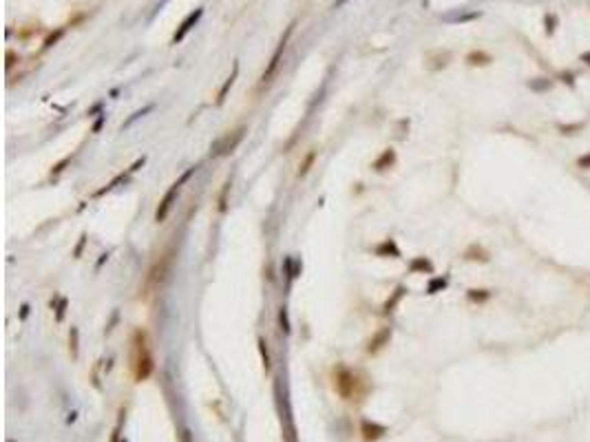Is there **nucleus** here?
I'll list each match as a JSON object with an SVG mask.
<instances>
[{
	"label": "nucleus",
	"mask_w": 590,
	"mask_h": 442,
	"mask_svg": "<svg viewBox=\"0 0 590 442\" xmlns=\"http://www.w3.org/2000/svg\"><path fill=\"white\" fill-rule=\"evenodd\" d=\"M394 254V256H398V248H396V243L391 241V239H387V241H382L380 246L376 248V254H380V256H385V254Z\"/></svg>",
	"instance_id": "obj_12"
},
{
	"label": "nucleus",
	"mask_w": 590,
	"mask_h": 442,
	"mask_svg": "<svg viewBox=\"0 0 590 442\" xmlns=\"http://www.w3.org/2000/svg\"><path fill=\"white\" fill-rule=\"evenodd\" d=\"M237 75H239V62H235V66H232V75L226 80V82H223L221 91H219V97H217V104H223V100H226L228 91H230V88H232V84H235Z\"/></svg>",
	"instance_id": "obj_9"
},
{
	"label": "nucleus",
	"mask_w": 590,
	"mask_h": 442,
	"mask_svg": "<svg viewBox=\"0 0 590 442\" xmlns=\"http://www.w3.org/2000/svg\"><path fill=\"white\" fill-rule=\"evenodd\" d=\"M360 429H363V438L367 442L378 440V438H382L387 433V427H382V424H378V422H369V420H363Z\"/></svg>",
	"instance_id": "obj_7"
},
{
	"label": "nucleus",
	"mask_w": 590,
	"mask_h": 442,
	"mask_svg": "<svg viewBox=\"0 0 590 442\" xmlns=\"http://www.w3.org/2000/svg\"><path fill=\"white\" fill-rule=\"evenodd\" d=\"M195 170L197 168L192 166V168H188L186 172H184L182 177H179L175 184H170V188L166 190V194L161 197V201H160V206H157V212H155V221L157 223H161V221L168 217V212H170V208H173V201L177 199V194H179V188H182V184H186L188 179H190L192 175H195Z\"/></svg>",
	"instance_id": "obj_2"
},
{
	"label": "nucleus",
	"mask_w": 590,
	"mask_h": 442,
	"mask_svg": "<svg viewBox=\"0 0 590 442\" xmlns=\"http://www.w3.org/2000/svg\"><path fill=\"white\" fill-rule=\"evenodd\" d=\"M266 340L259 338V349H261V358H263V367L266 369H270V354H268V347H266Z\"/></svg>",
	"instance_id": "obj_16"
},
{
	"label": "nucleus",
	"mask_w": 590,
	"mask_h": 442,
	"mask_svg": "<svg viewBox=\"0 0 590 442\" xmlns=\"http://www.w3.org/2000/svg\"><path fill=\"white\" fill-rule=\"evenodd\" d=\"M16 60H20V57L16 55L14 51H7V69H11V66L16 64Z\"/></svg>",
	"instance_id": "obj_18"
},
{
	"label": "nucleus",
	"mask_w": 590,
	"mask_h": 442,
	"mask_svg": "<svg viewBox=\"0 0 590 442\" xmlns=\"http://www.w3.org/2000/svg\"><path fill=\"white\" fill-rule=\"evenodd\" d=\"M466 60H469V64H486V62H491V57L482 51H473V53H469Z\"/></svg>",
	"instance_id": "obj_14"
},
{
	"label": "nucleus",
	"mask_w": 590,
	"mask_h": 442,
	"mask_svg": "<svg viewBox=\"0 0 590 442\" xmlns=\"http://www.w3.org/2000/svg\"><path fill=\"white\" fill-rule=\"evenodd\" d=\"M64 31H67V29H64V27H60V29H55V31H54V33H49V35H47V40H45V49L54 47V44L58 42V40L64 35Z\"/></svg>",
	"instance_id": "obj_15"
},
{
	"label": "nucleus",
	"mask_w": 590,
	"mask_h": 442,
	"mask_svg": "<svg viewBox=\"0 0 590 442\" xmlns=\"http://www.w3.org/2000/svg\"><path fill=\"white\" fill-rule=\"evenodd\" d=\"M394 162H396V153L391 148H387V150H382V155L374 162V168H376V170H385V168L394 166Z\"/></svg>",
	"instance_id": "obj_10"
},
{
	"label": "nucleus",
	"mask_w": 590,
	"mask_h": 442,
	"mask_svg": "<svg viewBox=\"0 0 590 442\" xmlns=\"http://www.w3.org/2000/svg\"><path fill=\"white\" fill-rule=\"evenodd\" d=\"M356 385H358V378H356V374L349 369V367L338 365L336 369H334V389L338 391V396L341 398L349 400V398L356 393Z\"/></svg>",
	"instance_id": "obj_3"
},
{
	"label": "nucleus",
	"mask_w": 590,
	"mask_h": 442,
	"mask_svg": "<svg viewBox=\"0 0 590 442\" xmlns=\"http://www.w3.org/2000/svg\"><path fill=\"white\" fill-rule=\"evenodd\" d=\"M135 378L142 383L148 376L153 374V356L148 352V343H146V334L144 332H135Z\"/></svg>",
	"instance_id": "obj_1"
},
{
	"label": "nucleus",
	"mask_w": 590,
	"mask_h": 442,
	"mask_svg": "<svg viewBox=\"0 0 590 442\" xmlns=\"http://www.w3.org/2000/svg\"><path fill=\"white\" fill-rule=\"evenodd\" d=\"M345 2H347V0H336V2H334V7H343Z\"/></svg>",
	"instance_id": "obj_21"
},
{
	"label": "nucleus",
	"mask_w": 590,
	"mask_h": 442,
	"mask_svg": "<svg viewBox=\"0 0 590 442\" xmlns=\"http://www.w3.org/2000/svg\"><path fill=\"white\" fill-rule=\"evenodd\" d=\"M294 27H296V22H292V25L285 29V35L281 38L279 47H276V51L272 53L270 62H268L266 71H263V75H261V84H270V80L274 78V73H276V69H279V64H281V57H283V53H285V47H288V40H290V35H292Z\"/></svg>",
	"instance_id": "obj_4"
},
{
	"label": "nucleus",
	"mask_w": 590,
	"mask_h": 442,
	"mask_svg": "<svg viewBox=\"0 0 590 442\" xmlns=\"http://www.w3.org/2000/svg\"><path fill=\"white\" fill-rule=\"evenodd\" d=\"M389 338H391V330H389V327H382L380 332H376V334H374V338H369L367 352H369V354L378 352V349H380L382 345H387V340H389Z\"/></svg>",
	"instance_id": "obj_8"
},
{
	"label": "nucleus",
	"mask_w": 590,
	"mask_h": 442,
	"mask_svg": "<svg viewBox=\"0 0 590 442\" xmlns=\"http://www.w3.org/2000/svg\"><path fill=\"white\" fill-rule=\"evenodd\" d=\"M243 135H245V128L243 126H239L237 131L223 135L221 139L215 144V155H230V153H235V148L239 146V141L243 139Z\"/></svg>",
	"instance_id": "obj_5"
},
{
	"label": "nucleus",
	"mask_w": 590,
	"mask_h": 442,
	"mask_svg": "<svg viewBox=\"0 0 590 442\" xmlns=\"http://www.w3.org/2000/svg\"><path fill=\"white\" fill-rule=\"evenodd\" d=\"M279 318H281V325H283V332H290V327H288V312H285V309H281Z\"/></svg>",
	"instance_id": "obj_19"
},
{
	"label": "nucleus",
	"mask_w": 590,
	"mask_h": 442,
	"mask_svg": "<svg viewBox=\"0 0 590 442\" xmlns=\"http://www.w3.org/2000/svg\"><path fill=\"white\" fill-rule=\"evenodd\" d=\"M402 294H404V287H398V290L394 292V296H391V299H387V303H385V307H382V312H385V314H391V312H394V307L398 305V301L402 299Z\"/></svg>",
	"instance_id": "obj_11"
},
{
	"label": "nucleus",
	"mask_w": 590,
	"mask_h": 442,
	"mask_svg": "<svg viewBox=\"0 0 590 442\" xmlns=\"http://www.w3.org/2000/svg\"><path fill=\"white\" fill-rule=\"evenodd\" d=\"M69 159H71V157H64V159H62V162H60V164H58V166H55V168H54V172H60V170H62V168H64V164H67V162H69Z\"/></svg>",
	"instance_id": "obj_20"
},
{
	"label": "nucleus",
	"mask_w": 590,
	"mask_h": 442,
	"mask_svg": "<svg viewBox=\"0 0 590 442\" xmlns=\"http://www.w3.org/2000/svg\"><path fill=\"white\" fill-rule=\"evenodd\" d=\"M418 268H422V270H431V263H429V261H427V259H416V261H413V263H411V270H413V272H416Z\"/></svg>",
	"instance_id": "obj_17"
},
{
	"label": "nucleus",
	"mask_w": 590,
	"mask_h": 442,
	"mask_svg": "<svg viewBox=\"0 0 590 442\" xmlns=\"http://www.w3.org/2000/svg\"><path fill=\"white\" fill-rule=\"evenodd\" d=\"M314 159H316V150H310V153H307V157H305V162H303L301 166H298V172H296V175H298V177H305L307 172H310V166L314 164Z\"/></svg>",
	"instance_id": "obj_13"
},
{
	"label": "nucleus",
	"mask_w": 590,
	"mask_h": 442,
	"mask_svg": "<svg viewBox=\"0 0 590 442\" xmlns=\"http://www.w3.org/2000/svg\"><path fill=\"white\" fill-rule=\"evenodd\" d=\"M201 16H204V7H199V9H195V11H190V13H188V16L184 18V22H182V25H179V29L175 31V35H173V44H179V42H182V40L186 38V35L192 31V27H195L197 22L201 20Z\"/></svg>",
	"instance_id": "obj_6"
}]
</instances>
